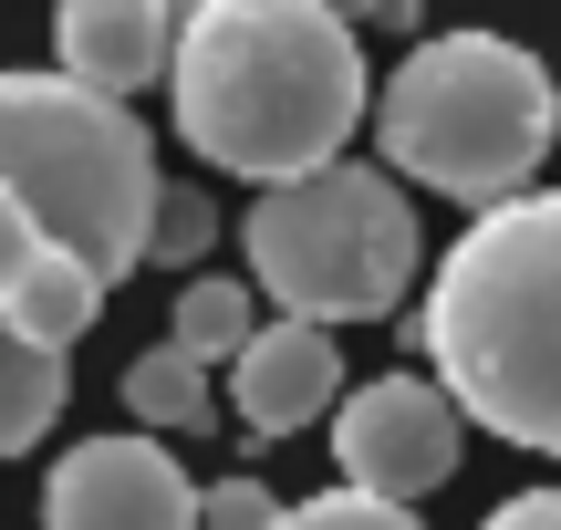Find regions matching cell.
Segmentation results:
<instances>
[{"instance_id": "4fadbf2b", "label": "cell", "mask_w": 561, "mask_h": 530, "mask_svg": "<svg viewBox=\"0 0 561 530\" xmlns=\"http://www.w3.org/2000/svg\"><path fill=\"white\" fill-rule=\"evenodd\" d=\"M219 240V208L198 198V187H157V219H146V261H167V270H187L198 281V250Z\"/></svg>"}, {"instance_id": "7a4b0ae2", "label": "cell", "mask_w": 561, "mask_h": 530, "mask_svg": "<svg viewBox=\"0 0 561 530\" xmlns=\"http://www.w3.org/2000/svg\"><path fill=\"white\" fill-rule=\"evenodd\" d=\"M416 344L458 416L561 458V187L468 219L416 302Z\"/></svg>"}, {"instance_id": "52a82bcc", "label": "cell", "mask_w": 561, "mask_h": 530, "mask_svg": "<svg viewBox=\"0 0 561 530\" xmlns=\"http://www.w3.org/2000/svg\"><path fill=\"white\" fill-rule=\"evenodd\" d=\"M42 530H198V489L157 437H83L42 479Z\"/></svg>"}, {"instance_id": "3957f363", "label": "cell", "mask_w": 561, "mask_h": 530, "mask_svg": "<svg viewBox=\"0 0 561 530\" xmlns=\"http://www.w3.org/2000/svg\"><path fill=\"white\" fill-rule=\"evenodd\" d=\"M561 136V94L551 62L510 32H426L396 73L375 83V157L385 177H416L437 198L489 208L530 198Z\"/></svg>"}, {"instance_id": "277c9868", "label": "cell", "mask_w": 561, "mask_h": 530, "mask_svg": "<svg viewBox=\"0 0 561 530\" xmlns=\"http://www.w3.org/2000/svg\"><path fill=\"white\" fill-rule=\"evenodd\" d=\"M0 187L104 291L125 270H146V219H157L167 177H157V136H146L136 104L83 94L62 73H0Z\"/></svg>"}, {"instance_id": "ba28073f", "label": "cell", "mask_w": 561, "mask_h": 530, "mask_svg": "<svg viewBox=\"0 0 561 530\" xmlns=\"http://www.w3.org/2000/svg\"><path fill=\"white\" fill-rule=\"evenodd\" d=\"M178 21L167 0H62L53 21V73L83 83V94H136V83H167V62H178Z\"/></svg>"}, {"instance_id": "30bf717a", "label": "cell", "mask_w": 561, "mask_h": 530, "mask_svg": "<svg viewBox=\"0 0 561 530\" xmlns=\"http://www.w3.org/2000/svg\"><path fill=\"white\" fill-rule=\"evenodd\" d=\"M73 406V354H42L0 323V458H21L32 437H53V416Z\"/></svg>"}, {"instance_id": "8992f818", "label": "cell", "mask_w": 561, "mask_h": 530, "mask_svg": "<svg viewBox=\"0 0 561 530\" xmlns=\"http://www.w3.org/2000/svg\"><path fill=\"white\" fill-rule=\"evenodd\" d=\"M468 448V416L447 406V385H426V375H375V385H354L333 406V469L354 499H385V510H405V499H426L447 469H458Z\"/></svg>"}, {"instance_id": "8fae6325", "label": "cell", "mask_w": 561, "mask_h": 530, "mask_svg": "<svg viewBox=\"0 0 561 530\" xmlns=\"http://www.w3.org/2000/svg\"><path fill=\"white\" fill-rule=\"evenodd\" d=\"M250 333H261V302H250V281H219V270L178 281V312H167V344H178V354H198V365H240Z\"/></svg>"}, {"instance_id": "5bb4252c", "label": "cell", "mask_w": 561, "mask_h": 530, "mask_svg": "<svg viewBox=\"0 0 561 530\" xmlns=\"http://www.w3.org/2000/svg\"><path fill=\"white\" fill-rule=\"evenodd\" d=\"M271 530H426L416 510H385V499H354V489H322V499H291Z\"/></svg>"}, {"instance_id": "9a60e30c", "label": "cell", "mask_w": 561, "mask_h": 530, "mask_svg": "<svg viewBox=\"0 0 561 530\" xmlns=\"http://www.w3.org/2000/svg\"><path fill=\"white\" fill-rule=\"evenodd\" d=\"M42 261H53V240H42V229H32V208H21L11 187H0V302H11V291L32 281Z\"/></svg>"}, {"instance_id": "2e32d148", "label": "cell", "mask_w": 561, "mask_h": 530, "mask_svg": "<svg viewBox=\"0 0 561 530\" xmlns=\"http://www.w3.org/2000/svg\"><path fill=\"white\" fill-rule=\"evenodd\" d=\"M280 499L261 489V479H219V489H198V530H271Z\"/></svg>"}, {"instance_id": "9c48e42d", "label": "cell", "mask_w": 561, "mask_h": 530, "mask_svg": "<svg viewBox=\"0 0 561 530\" xmlns=\"http://www.w3.org/2000/svg\"><path fill=\"white\" fill-rule=\"evenodd\" d=\"M229 406H240L250 437H301L312 416H333L343 406V354H333V333L261 323V333H250V354L229 365Z\"/></svg>"}, {"instance_id": "e0dca14e", "label": "cell", "mask_w": 561, "mask_h": 530, "mask_svg": "<svg viewBox=\"0 0 561 530\" xmlns=\"http://www.w3.org/2000/svg\"><path fill=\"white\" fill-rule=\"evenodd\" d=\"M479 530H561V489H520V499H500Z\"/></svg>"}, {"instance_id": "6da1fadb", "label": "cell", "mask_w": 561, "mask_h": 530, "mask_svg": "<svg viewBox=\"0 0 561 530\" xmlns=\"http://www.w3.org/2000/svg\"><path fill=\"white\" fill-rule=\"evenodd\" d=\"M364 42L322 0H198L178 21V136L250 187H301L343 166L364 125Z\"/></svg>"}, {"instance_id": "7c38bea8", "label": "cell", "mask_w": 561, "mask_h": 530, "mask_svg": "<svg viewBox=\"0 0 561 530\" xmlns=\"http://www.w3.org/2000/svg\"><path fill=\"white\" fill-rule=\"evenodd\" d=\"M125 416H146V437H178V427H208V365L178 344L136 354L125 365Z\"/></svg>"}, {"instance_id": "5b68a950", "label": "cell", "mask_w": 561, "mask_h": 530, "mask_svg": "<svg viewBox=\"0 0 561 530\" xmlns=\"http://www.w3.org/2000/svg\"><path fill=\"white\" fill-rule=\"evenodd\" d=\"M250 250V291H271L280 323H385V312L416 291V208L385 166H322L301 187H261L240 219Z\"/></svg>"}]
</instances>
